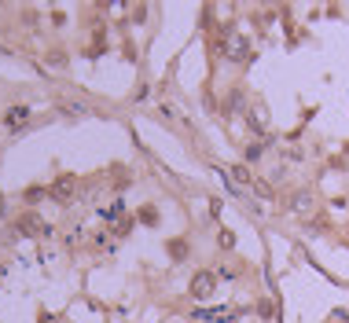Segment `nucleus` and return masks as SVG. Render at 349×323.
<instances>
[{
	"instance_id": "obj_1",
	"label": "nucleus",
	"mask_w": 349,
	"mask_h": 323,
	"mask_svg": "<svg viewBox=\"0 0 349 323\" xmlns=\"http://www.w3.org/2000/svg\"><path fill=\"white\" fill-rule=\"evenodd\" d=\"M224 52H228V59H235V63H246L250 59V37L246 33H228V41H224Z\"/></svg>"
},
{
	"instance_id": "obj_2",
	"label": "nucleus",
	"mask_w": 349,
	"mask_h": 323,
	"mask_svg": "<svg viewBox=\"0 0 349 323\" xmlns=\"http://www.w3.org/2000/svg\"><path fill=\"white\" fill-rule=\"evenodd\" d=\"M213 290H217V275H213V272H199L195 279H191V294H195L199 301L213 297Z\"/></svg>"
},
{
	"instance_id": "obj_3",
	"label": "nucleus",
	"mask_w": 349,
	"mask_h": 323,
	"mask_svg": "<svg viewBox=\"0 0 349 323\" xmlns=\"http://www.w3.org/2000/svg\"><path fill=\"white\" fill-rule=\"evenodd\" d=\"M48 195L56 198V202H70V198L77 195V180H74V176H59V180L48 188Z\"/></svg>"
},
{
	"instance_id": "obj_4",
	"label": "nucleus",
	"mask_w": 349,
	"mask_h": 323,
	"mask_svg": "<svg viewBox=\"0 0 349 323\" xmlns=\"http://www.w3.org/2000/svg\"><path fill=\"white\" fill-rule=\"evenodd\" d=\"M195 316L199 320H209V323H235L239 320V309H199Z\"/></svg>"
},
{
	"instance_id": "obj_5",
	"label": "nucleus",
	"mask_w": 349,
	"mask_h": 323,
	"mask_svg": "<svg viewBox=\"0 0 349 323\" xmlns=\"http://www.w3.org/2000/svg\"><path fill=\"white\" fill-rule=\"evenodd\" d=\"M99 217L111 220V224H121V220H125V202H121V198H114L111 206H103V210H99Z\"/></svg>"
},
{
	"instance_id": "obj_6",
	"label": "nucleus",
	"mask_w": 349,
	"mask_h": 323,
	"mask_svg": "<svg viewBox=\"0 0 349 323\" xmlns=\"http://www.w3.org/2000/svg\"><path fill=\"white\" fill-rule=\"evenodd\" d=\"M26 118H29V110H26V107H11V110L4 114V125H7V129H19Z\"/></svg>"
},
{
	"instance_id": "obj_7",
	"label": "nucleus",
	"mask_w": 349,
	"mask_h": 323,
	"mask_svg": "<svg viewBox=\"0 0 349 323\" xmlns=\"http://www.w3.org/2000/svg\"><path fill=\"white\" fill-rule=\"evenodd\" d=\"M246 121H250V129H254V133H265V114H258V110H250V114H246Z\"/></svg>"
},
{
	"instance_id": "obj_8",
	"label": "nucleus",
	"mask_w": 349,
	"mask_h": 323,
	"mask_svg": "<svg viewBox=\"0 0 349 323\" xmlns=\"http://www.w3.org/2000/svg\"><path fill=\"white\" fill-rule=\"evenodd\" d=\"M243 103H246V99H243V92H232V99H228V107H232V110H243Z\"/></svg>"
},
{
	"instance_id": "obj_9",
	"label": "nucleus",
	"mask_w": 349,
	"mask_h": 323,
	"mask_svg": "<svg viewBox=\"0 0 349 323\" xmlns=\"http://www.w3.org/2000/svg\"><path fill=\"white\" fill-rule=\"evenodd\" d=\"M48 63L56 66V70H63V66H66V55H63V52H52V55H48Z\"/></svg>"
},
{
	"instance_id": "obj_10",
	"label": "nucleus",
	"mask_w": 349,
	"mask_h": 323,
	"mask_svg": "<svg viewBox=\"0 0 349 323\" xmlns=\"http://www.w3.org/2000/svg\"><path fill=\"white\" fill-rule=\"evenodd\" d=\"M66 114H88V107L85 103H66Z\"/></svg>"
},
{
	"instance_id": "obj_11",
	"label": "nucleus",
	"mask_w": 349,
	"mask_h": 323,
	"mask_svg": "<svg viewBox=\"0 0 349 323\" xmlns=\"http://www.w3.org/2000/svg\"><path fill=\"white\" fill-rule=\"evenodd\" d=\"M235 180H243V184H250V173H246L243 165H235Z\"/></svg>"
},
{
	"instance_id": "obj_12",
	"label": "nucleus",
	"mask_w": 349,
	"mask_h": 323,
	"mask_svg": "<svg viewBox=\"0 0 349 323\" xmlns=\"http://www.w3.org/2000/svg\"><path fill=\"white\" fill-rule=\"evenodd\" d=\"M0 217H4V202H0Z\"/></svg>"
}]
</instances>
